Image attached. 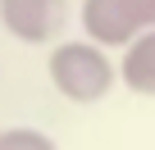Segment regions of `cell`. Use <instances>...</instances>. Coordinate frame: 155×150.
<instances>
[{"instance_id": "obj_1", "label": "cell", "mask_w": 155, "mask_h": 150, "mask_svg": "<svg viewBox=\"0 0 155 150\" xmlns=\"http://www.w3.org/2000/svg\"><path fill=\"white\" fill-rule=\"evenodd\" d=\"M46 78L68 105H101L114 87H123L119 59H110V50L96 46L91 37L55 41L46 55Z\"/></svg>"}, {"instance_id": "obj_2", "label": "cell", "mask_w": 155, "mask_h": 150, "mask_svg": "<svg viewBox=\"0 0 155 150\" xmlns=\"http://www.w3.org/2000/svg\"><path fill=\"white\" fill-rule=\"evenodd\" d=\"M82 37L105 50H128L137 37L155 32V0H82L78 5Z\"/></svg>"}, {"instance_id": "obj_3", "label": "cell", "mask_w": 155, "mask_h": 150, "mask_svg": "<svg viewBox=\"0 0 155 150\" xmlns=\"http://www.w3.org/2000/svg\"><path fill=\"white\" fill-rule=\"evenodd\" d=\"M68 23V0H0V27L23 46L59 41Z\"/></svg>"}, {"instance_id": "obj_4", "label": "cell", "mask_w": 155, "mask_h": 150, "mask_svg": "<svg viewBox=\"0 0 155 150\" xmlns=\"http://www.w3.org/2000/svg\"><path fill=\"white\" fill-rule=\"evenodd\" d=\"M119 78H123V87L132 96L155 100V32H146L128 50H119Z\"/></svg>"}, {"instance_id": "obj_5", "label": "cell", "mask_w": 155, "mask_h": 150, "mask_svg": "<svg viewBox=\"0 0 155 150\" xmlns=\"http://www.w3.org/2000/svg\"><path fill=\"white\" fill-rule=\"evenodd\" d=\"M0 150H59V145L41 127H5L0 132Z\"/></svg>"}]
</instances>
